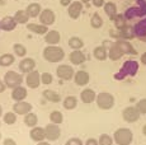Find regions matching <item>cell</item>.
Masks as SVG:
<instances>
[{"label": "cell", "mask_w": 146, "mask_h": 145, "mask_svg": "<svg viewBox=\"0 0 146 145\" xmlns=\"http://www.w3.org/2000/svg\"><path fill=\"white\" fill-rule=\"evenodd\" d=\"M90 26L93 27L94 29L102 28V26H103V19H102V17L99 15V13H94V14L92 15V18H90Z\"/></svg>", "instance_id": "36"}, {"label": "cell", "mask_w": 146, "mask_h": 145, "mask_svg": "<svg viewBox=\"0 0 146 145\" xmlns=\"http://www.w3.org/2000/svg\"><path fill=\"white\" fill-rule=\"evenodd\" d=\"M113 138L112 136H109L108 134H102V135L99 136V140H98V143L99 145H112L113 144Z\"/></svg>", "instance_id": "41"}, {"label": "cell", "mask_w": 146, "mask_h": 145, "mask_svg": "<svg viewBox=\"0 0 146 145\" xmlns=\"http://www.w3.org/2000/svg\"><path fill=\"white\" fill-rule=\"evenodd\" d=\"M15 61V56L13 54H3L0 56V66L1 68H8V66L13 65Z\"/></svg>", "instance_id": "33"}, {"label": "cell", "mask_w": 146, "mask_h": 145, "mask_svg": "<svg viewBox=\"0 0 146 145\" xmlns=\"http://www.w3.org/2000/svg\"><path fill=\"white\" fill-rule=\"evenodd\" d=\"M56 74H57V76L60 78L61 80H65V82H69V80L74 79V69H72V66L67 65V64H62V65L57 66V69H56Z\"/></svg>", "instance_id": "8"}, {"label": "cell", "mask_w": 146, "mask_h": 145, "mask_svg": "<svg viewBox=\"0 0 146 145\" xmlns=\"http://www.w3.org/2000/svg\"><path fill=\"white\" fill-rule=\"evenodd\" d=\"M29 138L36 143L46 140V130H44V127H40V126L32 127L29 131Z\"/></svg>", "instance_id": "17"}, {"label": "cell", "mask_w": 146, "mask_h": 145, "mask_svg": "<svg viewBox=\"0 0 146 145\" xmlns=\"http://www.w3.org/2000/svg\"><path fill=\"white\" fill-rule=\"evenodd\" d=\"M12 98L14 99V102L24 101L27 98V88L19 85V87L12 89Z\"/></svg>", "instance_id": "25"}, {"label": "cell", "mask_w": 146, "mask_h": 145, "mask_svg": "<svg viewBox=\"0 0 146 145\" xmlns=\"http://www.w3.org/2000/svg\"><path fill=\"white\" fill-rule=\"evenodd\" d=\"M92 3H93V5L95 8H100V7H104V0H92Z\"/></svg>", "instance_id": "46"}, {"label": "cell", "mask_w": 146, "mask_h": 145, "mask_svg": "<svg viewBox=\"0 0 146 145\" xmlns=\"http://www.w3.org/2000/svg\"><path fill=\"white\" fill-rule=\"evenodd\" d=\"M93 55H94V57L97 59V60H99V61H104L107 57H108V51H107V47L106 46H97L94 49V51H93Z\"/></svg>", "instance_id": "29"}, {"label": "cell", "mask_w": 146, "mask_h": 145, "mask_svg": "<svg viewBox=\"0 0 146 145\" xmlns=\"http://www.w3.org/2000/svg\"><path fill=\"white\" fill-rule=\"evenodd\" d=\"M0 140H1V132H0Z\"/></svg>", "instance_id": "55"}, {"label": "cell", "mask_w": 146, "mask_h": 145, "mask_svg": "<svg viewBox=\"0 0 146 145\" xmlns=\"http://www.w3.org/2000/svg\"><path fill=\"white\" fill-rule=\"evenodd\" d=\"M1 115H3V107L0 106V117H1Z\"/></svg>", "instance_id": "54"}, {"label": "cell", "mask_w": 146, "mask_h": 145, "mask_svg": "<svg viewBox=\"0 0 146 145\" xmlns=\"http://www.w3.org/2000/svg\"><path fill=\"white\" fill-rule=\"evenodd\" d=\"M32 104L28 103L26 101H21V102H15L13 106V111L17 113V115L21 116H26L27 113L32 112Z\"/></svg>", "instance_id": "13"}, {"label": "cell", "mask_w": 146, "mask_h": 145, "mask_svg": "<svg viewBox=\"0 0 146 145\" xmlns=\"http://www.w3.org/2000/svg\"><path fill=\"white\" fill-rule=\"evenodd\" d=\"M122 56H123V52L119 50L118 45H117L116 42L111 43V46H109V50H108V57L111 59L112 61H117V60H119Z\"/></svg>", "instance_id": "26"}, {"label": "cell", "mask_w": 146, "mask_h": 145, "mask_svg": "<svg viewBox=\"0 0 146 145\" xmlns=\"http://www.w3.org/2000/svg\"><path fill=\"white\" fill-rule=\"evenodd\" d=\"M62 104H64V108H65V110L72 111V110H75L78 106V98L75 96H67L66 98L64 99Z\"/></svg>", "instance_id": "30"}, {"label": "cell", "mask_w": 146, "mask_h": 145, "mask_svg": "<svg viewBox=\"0 0 146 145\" xmlns=\"http://www.w3.org/2000/svg\"><path fill=\"white\" fill-rule=\"evenodd\" d=\"M38 18H40V23L44 24V26H51V24L55 23L56 15H55V13H53V10H51V9H42Z\"/></svg>", "instance_id": "15"}, {"label": "cell", "mask_w": 146, "mask_h": 145, "mask_svg": "<svg viewBox=\"0 0 146 145\" xmlns=\"http://www.w3.org/2000/svg\"><path fill=\"white\" fill-rule=\"evenodd\" d=\"M141 63L144 64V65H146V52H144L141 56Z\"/></svg>", "instance_id": "50"}, {"label": "cell", "mask_w": 146, "mask_h": 145, "mask_svg": "<svg viewBox=\"0 0 146 145\" xmlns=\"http://www.w3.org/2000/svg\"><path fill=\"white\" fill-rule=\"evenodd\" d=\"M69 60L72 65H81L85 63L86 57L84 52H81L80 50H72V52L69 55Z\"/></svg>", "instance_id": "22"}, {"label": "cell", "mask_w": 146, "mask_h": 145, "mask_svg": "<svg viewBox=\"0 0 146 145\" xmlns=\"http://www.w3.org/2000/svg\"><path fill=\"white\" fill-rule=\"evenodd\" d=\"M26 10L31 18H37V17H40V14H41L42 8L38 3H31V4H28Z\"/></svg>", "instance_id": "28"}, {"label": "cell", "mask_w": 146, "mask_h": 145, "mask_svg": "<svg viewBox=\"0 0 146 145\" xmlns=\"http://www.w3.org/2000/svg\"><path fill=\"white\" fill-rule=\"evenodd\" d=\"M89 1H92V0H81V3H83V4H88Z\"/></svg>", "instance_id": "53"}, {"label": "cell", "mask_w": 146, "mask_h": 145, "mask_svg": "<svg viewBox=\"0 0 146 145\" xmlns=\"http://www.w3.org/2000/svg\"><path fill=\"white\" fill-rule=\"evenodd\" d=\"M29 18L31 17L28 15L27 10H17V12L14 13V19L17 21L18 24H27Z\"/></svg>", "instance_id": "32"}, {"label": "cell", "mask_w": 146, "mask_h": 145, "mask_svg": "<svg viewBox=\"0 0 146 145\" xmlns=\"http://www.w3.org/2000/svg\"><path fill=\"white\" fill-rule=\"evenodd\" d=\"M17 21L14 17H4L0 19V31H5V32H12L17 27Z\"/></svg>", "instance_id": "19"}, {"label": "cell", "mask_w": 146, "mask_h": 145, "mask_svg": "<svg viewBox=\"0 0 146 145\" xmlns=\"http://www.w3.org/2000/svg\"><path fill=\"white\" fill-rule=\"evenodd\" d=\"M50 121H51L52 124H56V125L62 124L64 115L60 112V111H52V112L50 113Z\"/></svg>", "instance_id": "38"}, {"label": "cell", "mask_w": 146, "mask_h": 145, "mask_svg": "<svg viewBox=\"0 0 146 145\" xmlns=\"http://www.w3.org/2000/svg\"><path fill=\"white\" fill-rule=\"evenodd\" d=\"M71 3H72V0H60V4L62 7H69Z\"/></svg>", "instance_id": "49"}, {"label": "cell", "mask_w": 146, "mask_h": 145, "mask_svg": "<svg viewBox=\"0 0 146 145\" xmlns=\"http://www.w3.org/2000/svg\"><path fill=\"white\" fill-rule=\"evenodd\" d=\"M113 23H114V26H116V28L119 29V28H122V27H125L126 24H127V19H126L125 14H117L113 18Z\"/></svg>", "instance_id": "39"}, {"label": "cell", "mask_w": 146, "mask_h": 145, "mask_svg": "<svg viewBox=\"0 0 146 145\" xmlns=\"http://www.w3.org/2000/svg\"><path fill=\"white\" fill-rule=\"evenodd\" d=\"M83 12V3L81 1H72L67 7V14L71 19H79V17Z\"/></svg>", "instance_id": "14"}, {"label": "cell", "mask_w": 146, "mask_h": 145, "mask_svg": "<svg viewBox=\"0 0 146 145\" xmlns=\"http://www.w3.org/2000/svg\"><path fill=\"white\" fill-rule=\"evenodd\" d=\"M8 87L5 85V83H4V80H0V93H4L5 92V89H7Z\"/></svg>", "instance_id": "48"}, {"label": "cell", "mask_w": 146, "mask_h": 145, "mask_svg": "<svg viewBox=\"0 0 146 145\" xmlns=\"http://www.w3.org/2000/svg\"><path fill=\"white\" fill-rule=\"evenodd\" d=\"M36 68V61L32 57H23V60L19 63V70L23 74H28V72L33 71Z\"/></svg>", "instance_id": "18"}, {"label": "cell", "mask_w": 146, "mask_h": 145, "mask_svg": "<svg viewBox=\"0 0 146 145\" xmlns=\"http://www.w3.org/2000/svg\"><path fill=\"white\" fill-rule=\"evenodd\" d=\"M74 82H75V84L79 85V87H85V85H88L89 82H90V75L85 70H79L75 72Z\"/></svg>", "instance_id": "16"}, {"label": "cell", "mask_w": 146, "mask_h": 145, "mask_svg": "<svg viewBox=\"0 0 146 145\" xmlns=\"http://www.w3.org/2000/svg\"><path fill=\"white\" fill-rule=\"evenodd\" d=\"M136 3L137 5H135L132 8H128L125 12V17L127 21L146 15V0H136Z\"/></svg>", "instance_id": "3"}, {"label": "cell", "mask_w": 146, "mask_h": 145, "mask_svg": "<svg viewBox=\"0 0 146 145\" xmlns=\"http://www.w3.org/2000/svg\"><path fill=\"white\" fill-rule=\"evenodd\" d=\"M26 84H27V87L31 88V89L38 88L41 84V74L36 70L28 72L27 76H26Z\"/></svg>", "instance_id": "11"}, {"label": "cell", "mask_w": 146, "mask_h": 145, "mask_svg": "<svg viewBox=\"0 0 146 145\" xmlns=\"http://www.w3.org/2000/svg\"><path fill=\"white\" fill-rule=\"evenodd\" d=\"M23 121H24V125H26V126L35 127V126H37V124H38V117H37L36 113L29 112V113H27V115L24 116Z\"/></svg>", "instance_id": "34"}, {"label": "cell", "mask_w": 146, "mask_h": 145, "mask_svg": "<svg viewBox=\"0 0 146 145\" xmlns=\"http://www.w3.org/2000/svg\"><path fill=\"white\" fill-rule=\"evenodd\" d=\"M3 122L7 125H14L17 122V113L14 112H7L3 116Z\"/></svg>", "instance_id": "40"}, {"label": "cell", "mask_w": 146, "mask_h": 145, "mask_svg": "<svg viewBox=\"0 0 146 145\" xmlns=\"http://www.w3.org/2000/svg\"><path fill=\"white\" fill-rule=\"evenodd\" d=\"M109 33H111L112 37L117 38V40H125V41H127V40H132V38H136V36H135V29H133V27L127 26V24H126L125 27H122V28H119V29H113V31H111Z\"/></svg>", "instance_id": "7"}, {"label": "cell", "mask_w": 146, "mask_h": 145, "mask_svg": "<svg viewBox=\"0 0 146 145\" xmlns=\"http://www.w3.org/2000/svg\"><path fill=\"white\" fill-rule=\"evenodd\" d=\"M44 130H46V139L48 141H56L61 135V129L58 127V125L56 124H47L44 126Z\"/></svg>", "instance_id": "10"}, {"label": "cell", "mask_w": 146, "mask_h": 145, "mask_svg": "<svg viewBox=\"0 0 146 145\" xmlns=\"http://www.w3.org/2000/svg\"><path fill=\"white\" fill-rule=\"evenodd\" d=\"M67 43H69V47H71L72 50H81L84 47V41L81 40V38L76 37V36L70 37L69 41H67Z\"/></svg>", "instance_id": "35"}, {"label": "cell", "mask_w": 146, "mask_h": 145, "mask_svg": "<svg viewBox=\"0 0 146 145\" xmlns=\"http://www.w3.org/2000/svg\"><path fill=\"white\" fill-rule=\"evenodd\" d=\"M42 56L46 61L51 64H56L60 63V61L64 60L65 57V51H64L61 47L58 46H47L43 49V52H42Z\"/></svg>", "instance_id": "1"}, {"label": "cell", "mask_w": 146, "mask_h": 145, "mask_svg": "<svg viewBox=\"0 0 146 145\" xmlns=\"http://www.w3.org/2000/svg\"><path fill=\"white\" fill-rule=\"evenodd\" d=\"M35 1H38V0H35Z\"/></svg>", "instance_id": "56"}, {"label": "cell", "mask_w": 146, "mask_h": 145, "mask_svg": "<svg viewBox=\"0 0 146 145\" xmlns=\"http://www.w3.org/2000/svg\"><path fill=\"white\" fill-rule=\"evenodd\" d=\"M116 43L118 45L119 50L123 52V55H137V51L133 49V46L131 45L128 41H125V40H117Z\"/></svg>", "instance_id": "24"}, {"label": "cell", "mask_w": 146, "mask_h": 145, "mask_svg": "<svg viewBox=\"0 0 146 145\" xmlns=\"http://www.w3.org/2000/svg\"><path fill=\"white\" fill-rule=\"evenodd\" d=\"M97 106L100 108V110L108 111L111 108H113L114 106V97L112 96L108 92H100L99 94H97Z\"/></svg>", "instance_id": "5"}, {"label": "cell", "mask_w": 146, "mask_h": 145, "mask_svg": "<svg viewBox=\"0 0 146 145\" xmlns=\"http://www.w3.org/2000/svg\"><path fill=\"white\" fill-rule=\"evenodd\" d=\"M61 40V35L58 31H48V32L44 35V42L47 45H50V46H56L58 42H60Z\"/></svg>", "instance_id": "20"}, {"label": "cell", "mask_w": 146, "mask_h": 145, "mask_svg": "<svg viewBox=\"0 0 146 145\" xmlns=\"http://www.w3.org/2000/svg\"><path fill=\"white\" fill-rule=\"evenodd\" d=\"M52 80H53V78H52V75L50 74V72H42L41 74V83L42 84L50 85L52 83Z\"/></svg>", "instance_id": "42"}, {"label": "cell", "mask_w": 146, "mask_h": 145, "mask_svg": "<svg viewBox=\"0 0 146 145\" xmlns=\"http://www.w3.org/2000/svg\"><path fill=\"white\" fill-rule=\"evenodd\" d=\"M137 70H139V64L133 60H128L123 64L122 69L114 76H116L117 80H121V79H125L126 76H133V75H136Z\"/></svg>", "instance_id": "4"}, {"label": "cell", "mask_w": 146, "mask_h": 145, "mask_svg": "<svg viewBox=\"0 0 146 145\" xmlns=\"http://www.w3.org/2000/svg\"><path fill=\"white\" fill-rule=\"evenodd\" d=\"M113 140L117 145H131L133 141V134L130 129L121 127L113 134Z\"/></svg>", "instance_id": "2"}, {"label": "cell", "mask_w": 146, "mask_h": 145, "mask_svg": "<svg viewBox=\"0 0 146 145\" xmlns=\"http://www.w3.org/2000/svg\"><path fill=\"white\" fill-rule=\"evenodd\" d=\"M37 145H51V144H50L48 141L43 140V141H40V143H37Z\"/></svg>", "instance_id": "51"}, {"label": "cell", "mask_w": 146, "mask_h": 145, "mask_svg": "<svg viewBox=\"0 0 146 145\" xmlns=\"http://www.w3.org/2000/svg\"><path fill=\"white\" fill-rule=\"evenodd\" d=\"M80 99H81V102L85 103V104H90V103H93L95 99H97V93H95L93 89L85 88L84 90H81Z\"/></svg>", "instance_id": "21"}, {"label": "cell", "mask_w": 146, "mask_h": 145, "mask_svg": "<svg viewBox=\"0 0 146 145\" xmlns=\"http://www.w3.org/2000/svg\"><path fill=\"white\" fill-rule=\"evenodd\" d=\"M13 52L15 56L24 57L27 55V49H26V46L22 43H14L13 45Z\"/></svg>", "instance_id": "37"}, {"label": "cell", "mask_w": 146, "mask_h": 145, "mask_svg": "<svg viewBox=\"0 0 146 145\" xmlns=\"http://www.w3.org/2000/svg\"><path fill=\"white\" fill-rule=\"evenodd\" d=\"M3 145H17V141L12 138H7V139H4V141H3Z\"/></svg>", "instance_id": "45"}, {"label": "cell", "mask_w": 146, "mask_h": 145, "mask_svg": "<svg viewBox=\"0 0 146 145\" xmlns=\"http://www.w3.org/2000/svg\"><path fill=\"white\" fill-rule=\"evenodd\" d=\"M85 145H99V143H98L97 139L90 138V139H88V140L85 141Z\"/></svg>", "instance_id": "47"}, {"label": "cell", "mask_w": 146, "mask_h": 145, "mask_svg": "<svg viewBox=\"0 0 146 145\" xmlns=\"http://www.w3.org/2000/svg\"><path fill=\"white\" fill-rule=\"evenodd\" d=\"M135 29V36L137 40L146 42V18H142L133 26Z\"/></svg>", "instance_id": "12"}, {"label": "cell", "mask_w": 146, "mask_h": 145, "mask_svg": "<svg viewBox=\"0 0 146 145\" xmlns=\"http://www.w3.org/2000/svg\"><path fill=\"white\" fill-rule=\"evenodd\" d=\"M140 111L136 108V106L132 107V106H130V107H126L125 110L122 111V117L123 120H125L126 122H128V124H133V122H136L137 120L140 118Z\"/></svg>", "instance_id": "9"}, {"label": "cell", "mask_w": 146, "mask_h": 145, "mask_svg": "<svg viewBox=\"0 0 146 145\" xmlns=\"http://www.w3.org/2000/svg\"><path fill=\"white\" fill-rule=\"evenodd\" d=\"M3 80H4L5 85H7L8 88L14 89V88L19 87V85H22V83H23V76H22V74H19V72L10 70L4 74V79Z\"/></svg>", "instance_id": "6"}, {"label": "cell", "mask_w": 146, "mask_h": 145, "mask_svg": "<svg viewBox=\"0 0 146 145\" xmlns=\"http://www.w3.org/2000/svg\"><path fill=\"white\" fill-rule=\"evenodd\" d=\"M65 145H84L79 138H71L65 143Z\"/></svg>", "instance_id": "44"}, {"label": "cell", "mask_w": 146, "mask_h": 145, "mask_svg": "<svg viewBox=\"0 0 146 145\" xmlns=\"http://www.w3.org/2000/svg\"><path fill=\"white\" fill-rule=\"evenodd\" d=\"M42 97H43L46 101H48L51 103H58L61 101L60 94H58L57 92L52 90V89H44V90L42 92Z\"/></svg>", "instance_id": "27"}, {"label": "cell", "mask_w": 146, "mask_h": 145, "mask_svg": "<svg viewBox=\"0 0 146 145\" xmlns=\"http://www.w3.org/2000/svg\"><path fill=\"white\" fill-rule=\"evenodd\" d=\"M27 29L32 33H36V35L40 36H44L47 32H48V27L44 26L42 23H27Z\"/></svg>", "instance_id": "23"}, {"label": "cell", "mask_w": 146, "mask_h": 145, "mask_svg": "<svg viewBox=\"0 0 146 145\" xmlns=\"http://www.w3.org/2000/svg\"><path fill=\"white\" fill-rule=\"evenodd\" d=\"M142 134H144V135L146 136V125H145L144 127H142Z\"/></svg>", "instance_id": "52"}, {"label": "cell", "mask_w": 146, "mask_h": 145, "mask_svg": "<svg viewBox=\"0 0 146 145\" xmlns=\"http://www.w3.org/2000/svg\"><path fill=\"white\" fill-rule=\"evenodd\" d=\"M136 108L140 111L141 115H146V98L140 99V101L136 103Z\"/></svg>", "instance_id": "43"}, {"label": "cell", "mask_w": 146, "mask_h": 145, "mask_svg": "<svg viewBox=\"0 0 146 145\" xmlns=\"http://www.w3.org/2000/svg\"><path fill=\"white\" fill-rule=\"evenodd\" d=\"M104 12H106V14L109 17V19L111 21H113V18L116 17L118 13H117V5L114 4V3H112V1H108V3H106L104 4Z\"/></svg>", "instance_id": "31"}]
</instances>
